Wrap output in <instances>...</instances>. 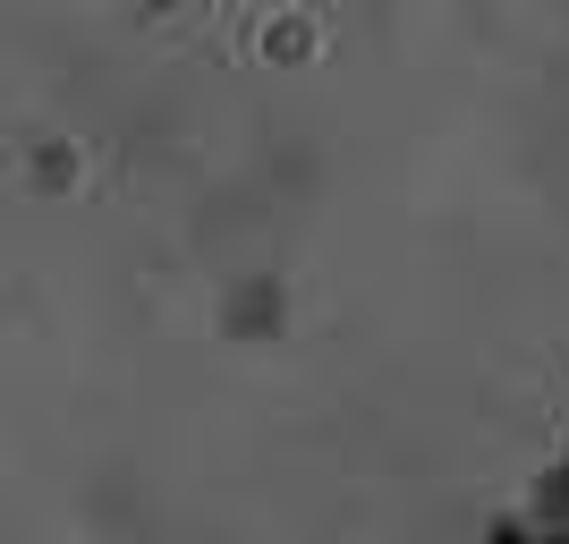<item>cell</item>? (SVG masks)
Segmentation results:
<instances>
[]
</instances>
